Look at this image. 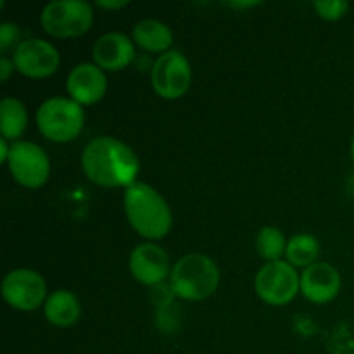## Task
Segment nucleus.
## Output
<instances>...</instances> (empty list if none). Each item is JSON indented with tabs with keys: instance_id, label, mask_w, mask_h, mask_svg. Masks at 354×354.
<instances>
[{
	"instance_id": "obj_18",
	"label": "nucleus",
	"mask_w": 354,
	"mask_h": 354,
	"mask_svg": "<svg viewBox=\"0 0 354 354\" xmlns=\"http://www.w3.org/2000/svg\"><path fill=\"white\" fill-rule=\"evenodd\" d=\"M320 256V242L311 234H296L289 239L286 249V261L294 268L306 270L315 265Z\"/></svg>"
},
{
	"instance_id": "obj_23",
	"label": "nucleus",
	"mask_w": 354,
	"mask_h": 354,
	"mask_svg": "<svg viewBox=\"0 0 354 354\" xmlns=\"http://www.w3.org/2000/svg\"><path fill=\"white\" fill-rule=\"evenodd\" d=\"M95 6L99 9H106V10H120L123 7L128 6L127 0H97Z\"/></svg>"
},
{
	"instance_id": "obj_14",
	"label": "nucleus",
	"mask_w": 354,
	"mask_h": 354,
	"mask_svg": "<svg viewBox=\"0 0 354 354\" xmlns=\"http://www.w3.org/2000/svg\"><path fill=\"white\" fill-rule=\"evenodd\" d=\"M341 273L330 263L317 261L301 273V294L313 304H327L339 296Z\"/></svg>"
},
{
	"instance_id": "obj_4",
	"label": "nucleus",
	"mask_w": 354,
	"mask_h": 354,
	"mask_svg": "<svg viewBox=\"0 0 354 354\" xmlns=\"http://www.w3.org/2000/svg\"><path fill=\"white\" fill-rule=\"evenodd\" d=\"M37 128L47 140L68 144L75 140L85 127V113L69 97H50L38 106Z\"/></svg>"
},
{
	"instance_id": "obj_6",
	"label": "nucleus",
	"mask_w": 354,
	"mask_h": 354,
	"mask_svg": "<svg viewBox=\"0 0 354 354\" xmlns=\"http://www.w3.org/2000/svg\"><path fill=\"white\" fill-rule=\"evenodd\" d=\"M254 290L263 303L286 306L301 292V275L286 259L265 263L254 277Z\"/></svg>"
},
{
	"instance_id": "obj_5",
	"label": "nucleus",
	"mask_w": 354,
	"mask_h": 354,
	"mask_svg": "<svg viewBox=\"0 0 354 354\" xmlns=\"http://www.w3.org/2000/svg\"><path fill=\"white\" fill-rule=\"evenodd\" d=\"M93 6L85 0H54L41 9L40 24L54 38H78L93 24Z\"/></svg>"
},
{
	"instance_id": "obj_25",
	"label": "nucleus",
	"mask_w": 354,
	"mask_h": 354,
	"mask_svg": "<svg viewBox=\"0 0 354 354\" xmlns=\"http://www.w3.org/2000/svg\"><path fill=\"white\" fill-rule=\"evenodd\" d=\"M351 159H353V162H354V137H353V140H351Z\"/></svg>"
},
{
	"instance_id": "obj_16",
	"label": "nucleus",
	"mask_w": 354,
	"mask_h": 354,
	"mask_svg": "<svg viewBox=\"0 0 354 354\" xmlns=\"http://www.w3.org/2000/svg\"><path fill=\"white\" fill-rule=\"evenodd\" d=\"M44 315L54 327L68 328L73 327L82 317V304L71 290L59 289L48 294L44 304Z\"/></svg>"
},
{
	"instance_id": "obj_12",
	"label": "nucleus",
	"mask_w": 354,
	"mask_h": 354,
	"mask_svg": "<svg viewBox=\"0 0 354 354\" xmlns=\"http://www.w3.org/2000/svg\"><path fill=\"white\" fill-rule=\"evenodd\" d=\"M66 92L82 107L100 102L107 92L106 71L93 62H80L66 78Z\"/></svg>"
},
{
	"instance_id": "obj_22",
	"label": "nucleus",
	"mask_w": 354,
	"mask_h": 354,
	"mask_svg": "<svg viewBox=\"0 0 354 354\" xmlns=\"http://www.w3.org/2000/svg\"><path fill=\"white\" fill-rule=\"evenodd\" d=\"M14 71H16V68H14L12 59H9L7 55H2V59H0V80L7 82Z\"/></svg>"
},
{
	"instance_id": "obj_3",
	"label": "nucleus",
	"mask_w": 354,
	"mask_h": 354,
	"mask_svg": "<svg viewBox=\"0 0 354 354\" xmlns=\"http://www.w3.org/2000/svg\"><path fill=\"white\" fill-rule=\"evenodd\" d=\"M220 279V268L209 256L190 252L173 265L169 289L180 299L199 303L216 292Z\"/></svg>"
},
{
	"instance_id": "obj_13",
	"label": "nucleus",
	"mask_w": 354,
	"mask_h": 354,
	"mask_svg": "<svg viewBox=\"0 0 354 354\" xmlns=\"http://www.w3.org/2000/svg\"><path fill=\"white\" fill-rule=\"evenodd\" d=\"M135 55H137V45L133 44L131 37L120 31L100 35L92 47L93 64L109 73L123 71L135 61Z\"/></svg>"
},
{
	"instance_id": "obj_24",
	"label": "nucleus",
	"mask_w": 354,
	"mask_h": 354,
	"mask_svg": "<svg viewBox=\"0 0 354 354\" xmlns=\"http://www.w3.org/2000/svg\"><path fill=\"white\" fill-rule=\"evenodd\" d=\"M10 154V144L6 138H0V162L7 165V159H9Z\"/></svg>"
},
{
	"instance_id": "obj_15",
	"label": "nucleus",
	"mask_w": 354,
	"mask_h": 354,
	"mask_svg": "<svg viewBox=\"0 0 354 354\" xmlns=\"http://www.w3.org/2000/svg\"><path fill=\"white\" fill-rule=\"evenodd\" d=\"M131 40L138 48L151 54H166L175 41L171 28L158 19H142L131 30Z\"/></svg>"
},
{
	"instance_id": "obj_17",
	"label": "nucleus",
	"mask_w": 354,
	"mask_h": 354,
	"mask_svg": "<svg viewBox=\"0 0 354 354\" xmlns=\"http://www.w3.org/2000/svg\"><path fill=\"white\" fill-rule=\"evenodd\" d=\"M28 128V109L16 97H3L0 102V133L9 142H17Z\"/></svg>"
},
{
	"instance_id": "obj_10",
	"label": "nucleus",
	"mask_w": 354,
	"mask_h": 354,
	"mask_svg": "<svg viewBox=\"0 0 354 354\" xmlns=\"http://www.w3.org/2000/svg\"><path fill=\"white\" fill-rule=\"evenodd\" d=\"M14 68L31 80H44L54 75L61 66V55L54 44L44 38H24L12 52Z\"/></svg>"
},
{
	"instance_id": "obj_2",
	"label": "nucleus",
	"mask_w": 354,
	"mask_h": 354,
	"mask_svg": "<svg viewBox=\"0 0 354 354\" xmlns=\"http://www.w3.org/2000/svg\"><path fill=\"white\" fill-rule=\"evenodd\" d=\"M123 209L130 227L145 239L158 242L169 234L173 227V213L168 201L144 182H137L124 190Z\"/></svg>"
},
{
	"instance_id": "obj_11",
	"label": "nucleus",
	"mask_w": 354,
	"mask_h": 354,
	"mask_svg": "<svg viewBox=\"0 0 354 354\" xmlns=\"http://www.w3.org/2000/svg\"><path fill=\"white\" fill-rule=\"evenodd\" d=\"M128 268L138 283L154 287L165 282L166 279L169 280L173 266L169 265L168 252L161 245L156 242H142L130 252Z\"/></svg>"
},
{
	"instance_id": "obj_21",
	"label": "nucleus",
	"mask_w": 354,
	"mask_h": 354,
	"mask_svg": "<svg viewBox=\"0 0 354 354\" xmlns=\"http://www.w3.org/2000/svg\"><path fill=\"white\" fill-rule=\"evenodd\" d=\"M21 28L14 23H2L0 24V50L7 52L9 48L17 47L21 44Z\"/></svg>"
},
{
	"instance_id": "obj_9",
	"label": "nucleus",
	"mask_w": 354,
	"mask_h": 354,
	"mask_svg": "<svg viewBox=\"0 0 354 354\" xmlns=\"http://www.w3.org/2000/svg\"><path fill=\"white\" fill-rule=\"evenodd\" d=\"M2 297L17 311H35L47 301V282L44 275L30 268L10 270L2 280Z\"/></svg>"
},
{
	"instance_id": "obj_19",
	"label": "nucleus",
	"mask_w": 354,
	"mask_h": 354,
	"mask_svg": "<svg viewBox=\"0 0 354 354\" xmlns=\"http://www.w3.org/2000/svg\"><path fill=\"white\" fill-rule=\"evenodd\" d=\"M287 239L283 232L277 227H263L256 235V251L259 258L265 259L266 263L280 261L286 256Z\"/></svg>"
},
{
	"instance_id": "obj_20",
	"label": "nucleus",
	"mask_w": 354,
	"mask_h": 354,
	"mask_svg": "<svg viewBox=\"0 0 354 354\" xmlns=\"http://www.w3.org/2000/svg\"><path fill=\"white\" fill-rule=\"evenodd\" d=\"M313 9L325 21H339L348 14L349 3L344 0H320L313 3Z\"/></svg>"
},
{
	"instance_id": "obj_8",
	"label": "nucleus",
	"mask_w": 354,
	"mask_h": 354,
	"mask_svg": "<svg viewBox=\"0 0 354 354\" xmlns=\"http://www.w3.org/2000/svg\"><path fill=\"white\" fill-rule=\"evenodd\" d=\"M154 92L165 100H178L192 85V66L180 50H169L159 55L151 69Z\"/></svg>"
},
{
	"instance_id": "obj_7",
	"label": "nucleus",
	"mask_w": 354,
	"mask_h": 354,
	"mask_svg": "<svg viewBox=\"0 0 354 354\" xmlns=\"http://www.w3.org/2000/svg\"><path fill=\"white\" fill-rule=\"evenodd\" d=\"M7 169L17 185L24 189H40L50 176V159L35 142L17 140L10 144Z\"/></svg>"
},
{
	"instance_id": "obj_1",
	"label": "nucleus",
	"mask_w": 354,
	"mask_h": 354,
	"mask_svg": "<svg viewBox=\"0 0 354 354\" xmlns=\"http://www.w3.org/2000/svg\"><path fill=\"white\" fill-rule=\"evenodd\" d=\"M82 169L93 185L127 190L137 183L140 159L120 138L102 135L90 140L83 149Z\"/></svg>"
}]
</instances>
